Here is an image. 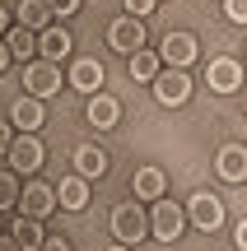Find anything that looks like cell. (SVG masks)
I'll return each instance as SVG.
<instances>
[{
  "label": "cell",
  "instance_id": "cell-32",
  "mask_svg": "<svg viewBox=\"0 0 247 251\" xmlns=\"http://www.w3.org/2000/svg\"><path fill=\"white\" fill-rule=\"evenodd\" d=\"M112 251H131V247H121V242H117V247H112Z\"/></svg>",
  "mask_w": 247,
  "mask_h": 251
},
{
  "label": "cell",
  "instance_id": "cell-5",
  "mask_svg": "<svg viewBox=\"0 0 247 251\" xmlns=\"http://www.w3.org/2000/svg\"><path fill=\"white\" fill-rule=\"evenodd\" d=\"M182 224H187V214L173 205V200L159 196V200H154V214H149V228H154V237H159V242H173V237H182Z\"/></svg>",
  "mask_w": 247,
  "mask_h": 251
},
{
  "label": "cell",
  "instance_id": "cell-30",
  "mask_svg": "<svg viewBox=\"0 0 247 251\" xmlns=\"http://www.w3.org/2000/svg\"><path fill=\"white\" fill-rule=\"evenodd\" d=\"M5 28H9V14H5V9H0V37H5Z\"/></svg>",
  "mask_w": 247,
  "mask_h": 251
},
{
  "label": "cell",
  "instance_id": "cell-31",
  "mask_svg": "<svg viewBox=\"0 0 247 251\" xmlns=\"http://www.w3.org/2000/svg\"><path fill=\"white\" fill-rule=\"evenodd\" d=\"M5 65H9V51H5V42H0V70H5Z\"/></svg>",
  "mask_w": 247,
  "mask_h": 251
},
{
  "label": "cell",
  "instance_id": "cell-15",
  "mask_svg": "<svg viewBox=\"0 0 247 251\" xmlns=\"http://www.w3.org/2000/svg\"><path fill=\"white\" fill-rule=\"evenodd\" d=\"M215 168H220V177H224V181H233V186H238V181L247 177V149H243V144H229V149H220V163H215Z\"/></svg>",
  "mask_w": 247,
  "mask_h": 251
},
{
  "label": "cell",
  "instance_id": "cell-27",
  "mask_svg": "<svg viewBox=\"0 0 247 251\" xmlns=\"http://www.w3.org/2000/svg\"><path fill=\"white\" fill-rule=\"evenodd\" d=\"M37 251H70V242H61V237H47V242L37 247Z\"/></svg>",
  "mask_w": 247,
  "mask_h": 251
},
{
  "label": "cell",
  "instance_id": "cell-13",
  "mask_svg": "<svg viewBox=\"0 0 247 251\" xmlns=\"http://www.w3.org/2000/svg\"><path fill=\"white\" fill-rule=\"evenodd\" d=\"M70 84L84 89V93H98L103 89V65L93 61V56H80V61L70 65Z\"/></svg>",
  "mask_w": 247,
  "mask_h": 251
},
{
  "label": "cell",
  "instance_id": "cell-6",
  "mask_svg": "<svg viewBox=\"0 0 247 251\" xmlns=\"http://www.w3.org/2000/svg\"><path fill=\"white\" fill-rule=\"evenodd\" d=\"M42 140L37 135H19V140H9V149H5V158H9V168L14 172H37L42 168Z\"/></svg>",
  "mask_w": 247,
  "mask_h": 251
},
{
  "label": "cell",
  "instance_id": "cell-26",
  "mask_svg": "<svg viewBox=\"0 0 247 251\" xmlns=\"http://www.w3.org/2000/svg\"><path fill=\"white\" fill-rule=\"evenodd\" d=\"M47 9H52V14H75L80 0H47Z\"/></svg>",
  "mask_w": 247,
  "mask_h": 251
},
{
  "label": "cell",
  "instance_id": "cell-10",
  "mask_svg": "<svg viewBox=\"0 0 247 251\" xmlns=\"http://www.w3.org/2000/svg\"><path fill=\"white\" fill-rule=\"evenodd\" d=\"M187 219H192L196 228H205V233H215V228L224 224V205L201 191V196H192V205H187Z\"/></svg>",
  "mask_w": 247,
  "mask_h": 251
},
{
  "label": "cell",
  "instance_id": "cell-24",
  "mask_svg": "<svg viewBox=\"0 0 247 251\" xmlns=\"http://www.w3.org/2000/svg\"><path fill=\"white\" fill-rule=\"evenodd\" d=\"M224 14H229L233 24H247V0H229V5H224Z\"/></svg>",
  "mask_w": 247,
  "mask_h": 251
},
{
  "label": "cell",
  "instance_id": "cell-20",
  "mask_svg": "<svg viewBox=\"0 0 247 251\" xmlns=\"http://www.w3.org/2000/svg\"><path fill=\"white\" fill-rule=\"evenodd\" d=\"M5 51L14 56V61H33L37 56V37L28 33V28H9L5 33Z\"/></svg>",
  "mask_w": 247,
  "mask_h": 251
},
{
  "label": "cell",
  "instance_id": "cell-7",
  "mask_svg": "<svg viewBox=\"0 0 247 251\" xmlns=\"http://www.w3.org/2000/svg\"><path fill=\"white\" fill-rule=\"evenodd\" d=\"M14 205L24 209V219H47V214L56 209V191L47 186V181H28V186L19 191Z\"/></svg>",
  "mask_w": 247,
  "mask_h": 251
},
{
  "label": "cell",
  "instance_id": "cell-12",
  "mask_svg": "<svg viewBox=\"0 0 247 251\" xmlns=\"http://www.w3.org/2000/svg\"><path fill=\"white\" fill-rule=\"evenodd\" d=\"M84 117H89V126L108 130V126H117L121 107H117V98H108V93H89V107H84Z\"/></svg>",
  "mask_w": 247,
  "mask_h": 251
},
{
  "label": "cell",
  "instance_id": "cell-21",
  "mask_svg": "<svg viewBox=\"0 0 247 251\" xmlns=\"http://www.w3.org/2000/svg\"><path fill=\"white\" fill-rule=\"evenodd\" d=\"M131 191H136V200H159L164 196V172L159 168H140L136 181H131Z\"/></svg>",
  "mask_w": 247,
  "mask_h": 251
},
{
  "label": "cell",
  "instance_id": "cell-25",
  "mask_svg": "<svg viewBox=\"0 0 247 251\" xmlns=\"http://www.w3.org/2000/svg\"><path fill=\"white\" fill-rule=\"evenodd\" d=\"M121 5H126L131 19H140V14H149V9H154V0H121Z\"/></svg>",
  "mask_w": 247,
  "mask_h": 251
},
{
  "label": "cell",
  "instance_id": "cell-23",
  "mask_svg": "<svg viewBox=\"0 0 247 251\" xmlns=\"http://www.w3.org/2000/svg\"><path fill=\"white\" fill-rule=\"evenodd\" d=\"M19 200V181H14V172H0V209H9Z\"/></svg>",
  "mask_w": 247,
  "mask_h": 251
},
{
  "label": "cell",
  "instance_id": "cell-19",
  "mask_svg": "<svg viewBox=\"0 0 247 251\" xmlns=\"http://www.w3.org/2000/svg\"><path fill=\"white\" fill-rule=\"evenodd\" d=\"M126 70H131V79H136V84H149L159 70H164V65H159V56H154V51H145V47H140V51H131Z\"/></svg>",
  "mask_w": 247,
  "mask_h": 251
},
{
  "label": "cell",
  "instance_id": "cell-16",
  "mask_svg": "<svg viewBox=\"0 0 247 251\" xmlns=\"http://www.w3.org/2000/svg\"><path fill=\"white\" fill-rule=\"evenodd\" d=\"M70 51V33H65V28H42V33H37V56H42V61H61V56Z\"/></svg>",
  "mask_w": 247,
  "mask_h": 251
},
{
  "label": "cell",
  "instance_id": "cell-22",
  "mask_svg": "<svg viewBox=\"0 0 247 251\" xmlns=\"http://www.w3.org/2000/svg\"><path fill=\"white\" fill-rule=\"evenodd\" d=\"M75 168H80V177H84V181H89V177H103V172H108V153L93 149V144H84V149L75 153Z\"/></svg>",
  "mask_w": 247,
  "mask_h": 251
},
{
  "label": "cell",
  "instance_id": "cell-8",
  "mask_svg": "<svg viewBox=\"0 0 247 251\" xmlns=\"http://www.w3.org/2000/svg\"><path fill=\"white\" fill-rule=\"evenodd\" d=\"M205 84H210L215 93H238V84H243V65L233 61V56H220V61L205 65Z\"/></svg>",
  "mask_w": 247,
  "mask_h": 251
},
{
  "label": "cell",
  "instance_id": "cell-1",
  "mask_svg": "<svg viewBox=\"0 0 247 251\" xmlns=\"http://www.w3.org/2000/svg\"><path fill=\"white\" fill-rule=\"evenodd\" d=\"M149 233V219H145V209L131 200V205H117L112 209V237H117L121 247H136L140 237Z\"/></svg>",
  "mask_w": 247,
  "mask_h": 251
},
{
  "label": "cell",
  "instance_id": "cell-3",
  "mask_svg": "<svg viewBox=\"0 0 247 251\" xmlns=\"http://www.w3.org/2000/svg\"><path fill=\"white\" fill-rule=\"evenodd\" d=\"M149 84H154V98L164 102V107H182V102L192 98V79H187V70H159Z\"/></svg>",
  "mask_w": 247,
  "mask_h": 251
},
{
  "label": "cell",
  "instance_id": "cell-18",
  "mask_svg": "<svg viewBox=\"0 0 247 251\" xmlns=\"http://www.w3.org/2000/svg\"><path fill=\"white\" fill-rule=\"evenodd\" d=\"M56 205H61V209H84V205H89V186H84V177H65L61 186H56Z\"/></svg>",
  "mask_w": 247,
  "mask_h": 251
},
{
  "label": "cell",
  "instance_id": "cell-14",
  "mask_svg": "<svg viewBox=\"0 0 247 251\" xmlns=\"http://www.w3.org/2000/svg\"><path fill=\"white\" fill-rule=\"evenodd\" d=\"M9 237H14V247H19V251H37V247L47 242L42 219H24V214H19V219H14V228H9Z\"/></svg>",
  "mask_w": 247,
  "mask_h": 251
},
{
  "label": "cell",
  "instance_id": "cell-9",
  "mask_svg": "<svg viewBox=\"0 0 247 251\" xmlns=\"http://www.w3.org/2000/svg\"><path fill=\"white\" fill-rule=\"evenodd\" d=\"M108 42L117 47V51H126V56L140 51V47H145V24H140V19H131V14L117 19V24L108 28Z\"/></svg>",
  "mask_w": 247,
  "mask_h": 251
},
{
  "label": "cell",
  "instance_id": "cell-2",
  "mask_svg": "<svg viewBox=\"0 0 247 251\" xmlns=\"http://www.w3.org/2000/svg\"><path fill=\"white\" fill-rule=\"evenodd\" d=\"M24 89H28V98H52V93H61V65H52V61H28L24 65Z\"/></svg>",
  "mask_w": 247,
  "mask_h": 251
},
{
  "label": "cell",
  "instance_id": "cell-28",
  "mask_svg": "<svg viewBox=\"0 0 247 251\" xmlns=\"http://www.w3.org/2000/svg\"><path fill=\"white\" fill-rule=\"evenodd\" d=\"M9 140H14V135H9V126H5V121H0V153L9 149Z\"/></svg>",
  "mask_w": 247,
  "mask_h": 251
},
{
  "label": "cell",
  "instance_id": "cell-29",
  "mask_svg": "<svg viewBox=\"0 0 247 251\" xmlns=\"http://www.w3.org/2000/svg\"><path fill=\"white\" fill-rule=\"evenodd\" d=\"M0 251H19V247H14V237H0Z\"/></svg>",
  "mask_w": 247,
  "mask_h": 251
},
{
  "label": "cell",
  "instance_id": "cell-17",
  "mask_svg": "<svg viewBox=\"0 0 247 251\" xmlns=\"http://www.w3.org/2000/svg\"><path fill=\"white\" fill-rule=\"evenodd\" d=\"M14 14H19V28H28V33H42V28H52V9H47V0H24Z\"/></svg>",
  "mask_w": 247,
  "mask_h": 251
},
{
  "label": "cell",
  "instance_id": "cell-4",
  "mask_svg": "<svg viewBox=\"0 0 247 251\" xmlns=\"http://www.w3.org/2000/svg\"><path fill=\"white\" fill-rule=\"evenodd\" d=\"M154 56H159V65H168V70H187V65L196 61V37L192 33H168Z\"/></svg>",
  "mask_w": 247,
  "mask_h": 251
},
{
  "label": "cell",
  "instance_id": "cell-11",
  "mask_svg": "<svg viewBox=\"0 0 247 251\" xmlns=\"http://www.w3.org/2000/svg\"><path fill=\"white\" fill-rule=\"evenodd\" d=\"M42 117H47V107H42V98H14V107H9V126H19L24 135H33L37 126H42Z\"/></svg>",
  "mask_w": 247,
  "mask_h": 251
}]
</instances>
